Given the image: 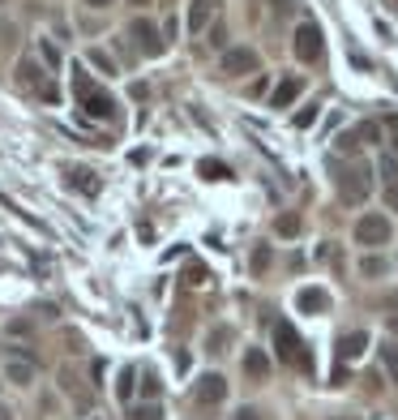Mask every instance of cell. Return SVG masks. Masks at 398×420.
Here are the masks:
<instances>
[{
    "instance_id": "cell-32",
    "label": "cell",
    "mask_w": 398,
    "mask_h": 420,
    "mask_svg": "<svg viewBox=\"0 0 398 420\" xmlns=\"http://www.w3.org/2000/svg\"><path fill=\"white\" fill-rule=\"evenodd\" d=\"M206 279H210V275H206V266H189V275H185V283H189V288H201Z\"/></svg>"
},
{
    "instance_id": "cell-35",
    "label": "cell",
    "mask_w": 398,
    "mask_h": 420,
    "mask_svg": "<svg viewBox=\"0 0 398 420\" xmlns=\"http://www.w3.org/2000/svg\"><path fill=\"white\" fill-rule=\"evenodd\" d=\"M232 420H266V412H261V407H240Z\"/></svg>"
},
{
    "instance_id": "cell-37",
    "label": "cell",
    "mask_w": 398,
    "mask_h": 420,
    "mask_svg": "<svg viewBox=\"0 0 398 420\" xmlns=\"http://www.w3.org/2000/svg\"><path fill=\"white\" fill-rule=\"evenodd\" d=\"M381 133H390V142H394V154H398V116H390V121H385V129H381Z\"/></svg>"
},
{
    "instance_id": "cell-5",
    "label": "cell",
    "mask_w": 398,
    "mask_h": 420,
    "mask_svg": "<svg viewBox=\"0 0 398 420\" xmlns=\"http://www.w3.org/2000/svg\"><path fill=\"white\" fill-rule=\"evenodd\" d=\"M292 51H296V61H300V65H317V61H321V51H325V43H321V30H317L313 22L296 26Z\"/></svg>"
},
{
    "instance_id": "cell-39",
    "label": "cell",
    "mask_w": 398,
    "mask_h": 420,
    "mask_svg": "<svg viewBox=\"0 0 398 420\" xmlns=\"http://www.w3.org/2000/svg\"><path fill=\"white\" fill-rule=\"evenodd\" d=\"M274 5V13H292V0H270Z\"/></svg>"
},
{
    "instance_id": "cell-4",
    "label": "cell",
    "mask_w": 398,
    "mask_h": 420,
    "mask_svg": "<svg viewBox=\"0 0 398 420\" xmlns=\"http://www.w3.org/2000/svg\"><path fill=\"white\" fill-rule=\"evenodd\" d=\"M18 82H22V86H30V90H35L39 99H47V103H56V99H61L56 82L43 73V65H39L35 56H22V61H18Z\"/></svg>"
},
{
    "instance_id": "cell-2",
    "label": "cell",
    "mask_w": 398,
    "mask_h": 420,
    "mask_svg": "<svg viewBox=\"0 0 398 420\" xmlns=\"http://www.w3.org/2000/svg\"><path fill=\"white\" fill-rule=\"evenodd\" d=\"M368 193H373V168H368V163L338 168V197H343L347 206H360Z\"/></svg>"
},
{
    "instance_id": "cell-12",
    "label": "cell",
    "mask_w": 398,
    "mask_h": 420,
    "mask_svg": "<svg viewBox=\"0 0 398 420\" xmlns=\"http://www.w3.org/2000/svg\"><path fill=\"white\" fill-rule=\"evenodd\" d=\"M214 5H218V0H193V5H189V30H193V35L210 30V22H214Z\"/></svg>"
},
{
    "instance_id": "cell-24",
    "label": "cell",
    "mask_w": 398,
    "mask_h": 420,
    "mask_svg": "<svg viewBox=\"0 0 398 420\" xmlns=\"http://www.w3.org/2000/svg\"><path fill=\"white\" fill-rule=\"evenodd\" d=\"M381 369H385V373H390V382L398 386V347H394V343H385V347H381Z\"/></svg>"
},
{
    "instance_id": "cell-27",
    "label": "cell",
    "mask_w": 398,
    "mask_h": 420,
    "mask_svg": "<svg viewBox=\"0 0 398 420\" xmlns=\"http://www.w3.org/2000/svg\"><path fill=\"white\" fill-rule=\"evenodd\" d=\"M356 137H360V146H364V142H368V146H377V142H381V125L364 121V125H356Z\"/></svg>"
},
{
    "instance_id": "cell-38",
    "label": "cell",
    "mask_w": 398,
    "mask_h": 420,
    "mask_svg": "<svg viewBox=\"0 0 398 420\" xmlns=\"http://www.w3.org/2000/svg\"><path fill=\"white\" fill-rule=\"evenodd\" d=\"M158 30H163V43H172V39H176V18H167Z\"/></svg>"
},
{
    "instance_id": "cell-3",
    "label": "cell",
    "mask_w": 398,
    "mask_h": 420,
    "mask_svg": "<svg viewBox=\"0 0 398 420\" xmlns=\"http://www.w3.org/2000/svg\"><path fill=\"white\" fill-rule=\"evenodd\" d=\"M390 236H394V228H390V219L381 215V210H368V215L356 219V245L381 249V245H390Z\"/></svg>"
},
{
    "instance_id": "cell-8",
    "label": "cell",
    "mask_w": 398,
    "mask_h": 420,
    "mask_svg": "<svg viewBox=\"0 0 398 420\" xmlns=\"http://www.w3.org/2000/svg\"><path fill=\"white\" fill-rule=\"evenodd\" d=\"M193 399H197V407H218L227 399V378L223 373H201V382L193 386Z\"/></svg>"
},
{
    "instance_id": "cell-36",
    "label": "cell",
    "mask_w": 398,
    "mask_h": 420,
    "mask_svg": "<svg viewBox=\"0 0 398 420\" xmlns=\"http://www.w3.org/2000/svg\"><path fill=\"white\" fill-rule=\"evenodd\" d=\"M394 172H398V163L394 159H381V180L385 185H394Z\"/></svg>"
},
{
    "instance_id": "cell-30",
    "label": "cell",
    "mask_w": 398,
    "mask_h": 420,
    "mask_svg": "<svg viewBox=\"0 0 398 420\" xmlns=\"http://www.w3.org/2000/svg\"><path fill=\"white\" fill-rule=\"evenodd\" d=\"M313 121H317V103H309V108H300V112H296V129H309Z\"/></svg>"
},
{
    "instance_id": "cell-10",
    "label": "cell",
    "mask_w": 398,
    "mask_h": 420,
    "mask_svg": "<svg viewBox=\"0 0 398 420\" xmlns=\"http://www.w3.org/2000/svg\"><path fill=\"white\" fill-rule=\"evenodd\" d=\"M304 94V78H282L278 86H274V94H270V108H292V103Z\"/></svg>"
},
{
    "instance_id": "cell-43",
    "label": "cell",
    "mask_w": 398,
    "mask_h": 420,
    "mask_svg": "<svg viewBox=\"0 0 398 420\" xmlns=\"http://www.w3.org/2000/svg\"><path fill=\"white\" fill-rule=\"evenodd\" d=\"M385 304H390V309H398V296H390V300H385Z\"/></svg>"
},
{
    "instance_id": "cell-17",
    "label": "cell",
    "mask_w": 398,
    "mask_h": 420,
    "mask_svg": "<svg viewBox=\"0 0 398 420\" xmlns=\"http://www.w3.org/2000/svg\"><path fill=\"white\" fill-rule=\"evenodd\" d=\"M86 65H90V69H99L103 78H116V73H120V69H116V61H111V51H103V47H90V51H86Z\"/></svg>"
},
{
    "instance_id": "cell-42",
    "label": "cell",
    "mask_w": 398,
    "mask_h": 420,
    "mask_svg": "<svg viewBox=\"0 0 398 420\" xmlns=\"http://www.w3.org/2000/svg\"><path fill=\"white\" fill-rule=\"evenodd\" d=\"M390 331H394V335H398V313H394V318H390Z\"/></svg>"
},
{
    "instance_id": "cell-7",
    "label": "cell",
    "mask_w": 398,
    "mask_h": 420,
    "mask_svg": "<svg viewBox=\"0 0 398 420\" xmlns=\"http://www.w3.org/2000/svg\"><path fill=\"white\" fill-rule=\"evenodd\" d=\"M261 56L253 47H223V73L227 78H244V73H257Z\"/></svg>"
},
{
    "instance_id": "cell-14",
    "label": "cell",
    "mask_w": 398,
    "mask_h": 420,
    "mask_svg": "<svg viewBox=\"0 0 398 420\" xmlns=\"http://www.w3.org/2000/svg\"><path fill=\"white\" fill-rule=\"evenodd\" d=\"M61 390H69V395H73V403H77L82 412L90 407V395H86V386H82V373H77V369H69V364L61 369Z\"/></svg>"
},
{
    "instance_id": "cell-45",
    "label": "cell",
    "mask_w": 398,
    "mask_h": 420,
    "mask_svg": "<svg viewBox=\"0 0 398 420\" xmlns=\"http://www.w3.org/2000/svg\"><path fill=\"white\" fill-rule=\"evenodd\" d=\"M0 5H5V0H0Z\"/></svg>"
},
{
    "instance_id": "cell-21",
    "label": "cell",
    "mask_w": 398,
    "mask_h": 420,
    "mask_svg": "<svg viewBox=\"0 0 398 420\" xmlns=\"http://www.w3.org/2000/svg\"><path fill=\"white\" fill-rule=\"evenodd\" d=\"M133 390H137V373H133V364H129V369H120V378H116V395L125 403H133Z\"/></svg>"
},
{
    "instance_id": "cell-41",
    "label": "cell",
    "mask_w": 398,
    "mask_h": 420,
    "mask_svg": "<svg viewBox=\"0 0 398 420\" xmlns=\"http://www.w3.org/2000/svg\"><path fill=\"white\" fill-rule=\"evenodd\" d=\"M0 420H13V412H9V407H5V403H0Z\"/></svg>"
},
{
    "instance_id": "cell-34",
    "label": "cell",
    "mask_w": 398,
    "mask_h": 420,
    "mask_svg": "<svg viewBox=\"0 0 398 420\" xmlns=\"http://www.w3.org/2000/svg\"><path fill=\"white\" fill-rule=\"evenodd\" d=\"M142 390H146V399H158V378L146 373V378H142Z\"/></svg>"
},
{
    "instance_id": "cell-44",
    "label": "cell",
    "mask_w": 398,
    "mask_h": 420,
    "mask_svg": "<svg viewBox=\"0 0 398 420\" xmlns=\"http://www.w3.org/2000/svg\"><path fill=\"white\" fill-rule=\"evenodd\" d=\"M133 5H150V0H133Z\"/></svg>"
},
{
    "instance_id": "cell-9",
    "label": "cell",
    "mask_w": 398,
    "mask_h": 420,
    "mask_svg": "<svg viewBox=\"0 0 398 420\" xmlns=\"http://www.w3.org/2000/svg\"><path fill=\"white\" fill-rule=\"evenodd\" d=\"M77 103H82V112L94 116V121H111V116H116V99H111L107 90H99V86H94L86 99H77Z\"/></svg>"
},
{
    "instance_id": "cell-19",
    "label": "cell",
    "mask_w": 398,
    "mask_h": 420,
    "mask_svg": "<svg viewBox=\"0 0 398 420\" xmlns=\"http://www.w3.org/2000/svg\"><path fill=\"white\" fill-rule=\"evenodd\" d=\"M385 271H390V261H385L381 253H373V249H368V253L360 257V275H364V279H381Z\"/></svg>"
},
{
    "instance_id": "cell-16",
    "label": "cell",
    "mask_w": 398,
    "mask_h": 420,
    "mask_svg": "<svg viewBox=\"0 0 398 420\" xmlns=\"http://www.w3.org/2000/svg\"><path fill=\"white\" fill-rule=\"evenodd\" d=\"M296 304H300V313H325V309H330V296H325L321 288H300Z\"/></svg>"
},
{
    "instance_id": "cell-11",
    "label": "cell",
    "mask_w": 398,
    "mask_h": 420,
    "mask_svg": "<svg viewBox=\"0 0 398 420\" xmlns=\"http://www.w3.org/2000/svg\"><path fill=\"white\" fill-rule=\"evenodd\" d=\"M240 364H244V378H253V382H266V378H270V356H266L261 347H249Z\"/></svg>"
},
{
    "instance_id": "cell-13",
    "label": "cell",
    "mask_w": 398,
    "mask_h": 420,
    "mask_svg": "<svg viewBox=\"0 0 398 420\" xmlns=\"http://www.w3.org/2000/svg\"><path fill=\"white\" fill-rule=\"evenodd\" d=\"M5 382H13V386H30V382H35V360L13 356V360L5 364Z\"/></svg>"
},
{
    "instance_id": "cell-33",
    "label": "cell",
    "mask_w": 398,
    "mask_h": 420,
    "mask_svg": "<svg viewBox=\"0 0 398 420\" xmlns=\"http://www.w3.org/2000/svg\"><path fill=\"white\" fill-rule=\"evenodd\" d=\"M223 43H227V30L218 22H210V47H223Z\"/></svg>"
},
{
    "instance_id": "cell-26",
    "label": "cell",
    "mask_w": 398,
    "mask_h": 420,
    "mask_svg": "<svg viewBox=\"0 0 398 420\" xmlns=\"http://www.w3.org/2000/svg\"><path fill=\"white\" fill-rule=\"evenodd\" d=\"M270 261H274L270 245H257V249H253V275H266V271H270Z\"/></svg>"
},
{
    "instance_id": "cell-25",
    "label": "cell",
    "mask_w": 398,
    "mask_h": 420,
    "mask_svg": "<svg viewBox=\"0 0 398 420\" xmlns=\"http://www.w3.org/2000/svg\"><path fill=\"white\" fill-rule=\"evenodd\" d=\"M197 172H201L206 180H227V176H232V172H227V163H218V159H201Z\"/></svg>"
},
{
    "instance_id": "cell-28",
    "label": "cell",
    "mask_w": 398,
    "mask_h": 420,
    "mask_svg": "<svg viewBox=\"0 0 398 420\" xmlns=\"http://www.w3.org/2000/svg\"><path fill=\"white\" fill-rule=\"evenodd\" d=\"M90 90H94V82H90V73H86V69H77V73H73V94H77V99H86Z\"/></svg>"
},
{
    "instance_id": "cell-29",
    "label": "cell",
    "mask_w": 398,
    "mask_h": 420,
    "mask_svg": "<svg viewBox=\"0 0 398 420\" xmlns=\"http://www.w3.org/2000/svg\"><path fill=\"white\" fill-rule=\"evenodd\" d=\"M334 146L343 150V154H356V150H360V137H356V129H352V133H338V142H334Z\"/></svg>"
},
{
    "instance_id": "cell-15",
    "label": "cell",
    "mask_w": 398,
    "mask_h": 420,
    "mask_svg": "<svg viewBox=\"0 0 398 420\" xmlns=\"http://www.w3.org/2000/svg\"><path fill=\"white\" fill-rule=\"evenodd\" d=\"M364 347H368V335L364 331H352V335H343V339H338V360H360L364 356Z\"/></svg>"
},
{
    "instance_id": "cell-31",
    "label": "cell",
    "mask_w": 398,
    "mask_h": 420,
    "mask_svg": "<svg viewBox=\"0 0 398 420\" xmlns=\"http://www.w3.org/2000/svg\"><path fill=\"white\" fill-rule=\"evenodd\" d=\"M39 51H43V61H47L51 69L61 65V51H56V43H51V39H43V43H39Z\"/></svg>"
},
{
    "instance_id": "cell-40",
    "label": "cell",
    "mask_w": 398,
    "mask_h": 420,
    "mask_svg": "<svg viewBox=\"0 0 398 420\" xmlns=\"http://www.w3.org/2000/svg\"><path fill=\"white\" fill-rule=\"evenodd\" d=\"M86 5H90V9H107V5H111V0H86Z\"/></svg>"
},
{
    "instance_id": "cell-20",
    "label": "cell",
    "mask_w": 398,
    "mask_h": 420,
    "mask_svg": "<svg viewBox=\"0 0 398 420\" xmlns=\"http://www.w3.org/2000/svg\"><path fill=\"white\" fill-rule=\"evenodd\" d=\"M69 185L82 189V193H99V180H94V172H86V168H69Z\"/></svg>"
},
{
    "instance_id": "cell-22",
    "label": "cell",
    "mask_w": 398,
    "mask_h": 420,
    "mask_svg": "<svg viewBox=\"0 0 398 420\" xmlns=\"http://www.w3.org/2000/svg\"><path fill=\"white\" fill-rule=\"evenodd\" d=\"M129 420H163V407H158L154 399H150V403H137V407L129 403Z\"/></svg>"
},
{
    "instance_id": "cell-18",
    "label": "cell",
    "mask_w": 398,
    "mask_h": 420,
    "mask_svg": "<svg viewBox=\"0 0 398 420\" xmlns=\"http://www.w3.org/2000/svg\"><path fill=\"white\" fill-rule=\"evenodd\" d=\"M300 228H304V219L296 215V210H282V215L274 219V232H278L282 240H292V236H300Z\"/></svg>"
},
{
    "instance_id": "cell-23",
    "label": "cell",
    "mask_w": 398,
    "mask_h": 420,
    "mask_svg": "<svg viewBox=\"0 0 398 420\" xmlns=\"http://www.w3.org/2000/svg\"><path fill=\"white\" fill-rule=\"evenodd\" d=\"M227 343H232V326H218V331H210V339H206V352H227Z\"/></svg>"
},
{
    "instance_id": "cell-6",
    "label": "cell",
    "mask_w": 398,
    "mask_h": 420,
    "mask_svg": "<svg viewBox=\"0 0 398 420\" xmlns=\"http://www.w3.org/2000/svg\"><path fill=\"white\" fill-rule=\"evenodd\" d=\"M129 39L137 43V51H142V56H163V51H167V43H163V30H158L154 22H146V18H133V22H129Z\"/></svg>"
},
{
    "instance_id": "cell-1",
    "label": "cell",
    "mask_w": 398,
    "mask_h": 420,
    "mask_svg": "<svg viewBox=\"0 0 398 420\" xmlns=\"http://www.w3.org/2000/svg\"><path fill=\"white\" fill-rule=\"evenodd\" d=\"M274 352H278V360L282 364H292V369H313V356H309V347L300 343V335H296V326L292 322H278L274 326Z\"/></svg>"
}]
</instances>
